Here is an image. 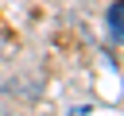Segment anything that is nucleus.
Listing matches in <instances>:
<instances>
[{
  "mask_svg": "<svg viewBox=\"0 0 124 116\" xmlns=\"http://www.w3.org/2000/svg\"><path fill=\"white\" fill-rule=\"evenodd\" d=\"M120 8H124V4L112 0V4H108V15H105V19H108V39H112V46H120Z\"/></svg>",
  "mask_w": 124,
  "mask_h": 116,
  "instance_id": "nucleus-1",
  "label": "nucleus"
}]
</instances>
